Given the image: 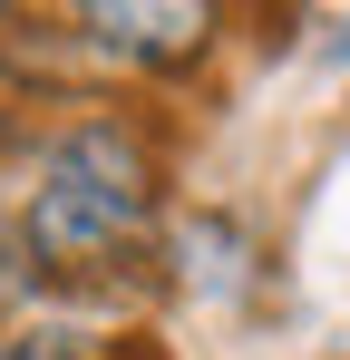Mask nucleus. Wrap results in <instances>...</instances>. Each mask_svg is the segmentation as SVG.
<instances>
[{"mask_svg": "<svg viewBox=\"0 0 350 360\" xmlns=\"http://www.w3.org/2000/svg\"><path fill=\"white\" fill-rule=\"evenodd\" d=\"M20 214V253H30V283L39 292H98L127 263H146L156 214H166V156H156V127L117 117H68L30 166V195L10 205Z\"/></svg>", "mask_w": 350, "mask_h": 360, "instance_id": "1", "label": "nucleus"}, {"mask_svg": "<svg viewBox=\"0 0 350 360\" xmlns=\"http://www.w3.org/2000/svg\"><path fill=\"white\" fill-rule=\"evenodd\" d=\"M68 30H78L88 59H108V68L185 78V68H205V49L224 39V10H205V0H88Z\"/></svg>", "mask_w": 350, "mask_h": 360, "instance_id": "2", "label": "nucleus"}, {"mask_svg": "<svg viewBox=\"0 0 350 360\" xmlns=\"http://www.w3.org/2000/svg\"><path fill=\"white\" fill-rule=\"evenodd\" d=\"M166 283H185V292H205V302H224V292H243V283H253V243L233 234L224 214H185V224H175L166 234Z\"/></svg>", "mask_w": 350, "mask_h": 360, "instance_id": "3", "label": "nucleus"}, {"mask_svg": "<svg viewBox=\"0 0 350 360\" xmlns=\"http://www.w3.org/2000/svg\"><path fill=\"white\" fill-rule=\"evenodd\" d=\"M0 360H166L146 331H117V341H88V331H68V321H20Z\"/></svg>", "mask_w": 350, "mask_h": 360, "instance_id": "4", "label": "nucleus"}, {"mask_svg": "<svg viewBox=\"0 0 350 360\" xmlns=\"http://www.w3.org/2000/svg\"><path fill=\"white\" fill-rule=\"evenodd\" d=\"M321 59H331V68H350V10L331 20V30H321Z\"/></svg>", "mask_w": 350, "mask_h": 360, "instance_id": "5", "label": "nucleus"}]
</instances>
